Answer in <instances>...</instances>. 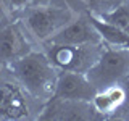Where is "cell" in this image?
Instances as JSON below:
<instances>
[{
	"instance_id": "6da1fadb",
	"label": "cell",
	"mask_w": 129,
	"mask_h": 121,
	"mask_svg": "<svg viewBox=\"0 0 129 121\" xmlns=\"http://www.w3.org/2000/svg\"><path fill=\"white\" fill-rule=\"evenodd\" d=\"M7 70L32 97L34 102L42 105V108L53 97L58 70L52 65L42 48H31L19 58L13 60Z\"/></svg>"
},
{
	"instance_id": "3957f363",
	"label": "cell",
	"mask_w": 129,
	"mask_h": 121,
	"mask_svg": "<svg viewBox=\"0 0 129 121\" xmlns=\"http://www.w3.org/2000/svg\"><path fill=\"white\" fill-rule=\"evenodd\" d=\"M95 90L115 84H124L129 76V47L103 44L97 62L86 73Z\"/></svg>"
},
{
	"instance_id": "30bf717a",
	"label": "cell",
	"mask_w": 129,
	"mask_h": 121,
	"mask_svg": "<svg viewBox=\"0 0 129 121\" xmlns=\"http://www.w3.org/2000/svg\"><path fill=\"white\" fill-rule=\"evenodd\" d=\"M89 18H90V23L94 24L95 31L99 32L103 44L113 45V47H129V34L127 32H124V31L118 29L116 26L107 23L105 19H102L99 15L92 13V11H89Z\"/></svg>"
},
{
	"instance_id": "7a4b0ae2",
	"label": "cell",
	"mask_w": 129,
	"mask_h": 121,
	"mask_svg": "<svg viewBox=\"0 0 129 121\" xmlns=\"http://www.w3.org/2000/svg\"><path fill=\"white\" fill-rule=\"evenodd\" d=\"M78 13L71 8L58 5L52 2H34L26 8V11L19 16L18 21L21 23L27 36L34 40L36 44L47 42L56 31H60L66 23H70Z\"/></svg>"
},
{
	"instance_id": "5bb4252c",
	"label": "cell",
	"mask_w": 129,
	"mask_h": 121,
	"mask_svg": "<svg viewBox=\"0 0 129 121\" xmlns=\"http://www.w3.org/2000/svg\"><path fill=\"white\" fill-rule=\"evenodd\" d=\"M116 2V5H118V3H123V2H129V0H115Z\"/></svg>"
},
{
	"instance_id": "7c38bea8",
	"label": "cell",
	"mask_w": 129,
	"mask_h": 121,
	"mask_svg": "<svg viewBox=\"0 0 129 121\" xmlns=\"http://www.w3.org/2000/svg\"><path fill=\"white\" fill-rule=\"evenodd\" d=\"M32 2H34V0H0V5L5 10L8 18L16 21V19H19V16L26 11V8L29 7Z\"/></svg>"
},
{
	"instance_id": "8fae6325",
	"label": "cell",
	"mask_w": 129,
	"mask_h": 121,
	"mask_svg": "<svg viewBox=\"0 0 129 121\" xmlns=\"http://www.w3.org/2000/svg\"><path fill=\"white\" fill-rule=\"evenodd\" d=\"M99 15L102 19H105L107 23L116 26L118 29L124 31L129 34V2H123V3H118V5L111 7V8H107V10L100 11V13H95Z\"/></svg>"
},
{
	"instance_id": "9a60e30c",
	"label": "cell",
	"mask_w": 129,
	"mask_h": 121,
	"mask_svg": "<svg viewBox=\"0 0 129 121\" xmlns=\"http://www.w3.org/2000/svg\"><path fill=\"white\" fill-rule=\"evenodd\" d=\"M3 70V66H2V63H0V71H2Z\"/></svg>"
},
{
	"instance_id": "277c9868",
	"label": "cell",
	"mask_w": 129,
	"mask_h": 121,
	"mask_svg": "<svg viewBox=\"0 0 129 121\" xmlns=\"http://www.w3.org/2000/svg\"><path fill=\"white\" fill-rule=\"evenodd\" d=\"M48 60L58 71H78L87 73L100 52L103 48V42L100 44H82V45H70V44H40Z\"/></svg>"
},
{
	"instance_id": "9c48e42d",
	"label": "cell",
	"mask_w": 129,
	"mask_h": 121,
	"mask_svg": "<svg viewBox=\"0 0 129 121\" xmlns=\"http://www.w3.org/2000/svg\"><path fill=\"white\" fill-rule=\"evenodd\" d=\"M127 95L129 92L123 84H115V86H108L95 90L90 105L95 115L102 116V118H111L126 105Z\"/></svg>"
},
{
	"instance_id": "52a82bcc",
	"label": "cell",
	"mask_w": 129,
	"mask_h": 121,
	"mask_svg": "<svg viewBox=\"0 0 129 121\" xmlns=\"http://www.w3.org/2000/svg\"><path fill=\"white\" fill-rule=\"evenodd\" d=\"M94 94L95 87L92 86L86 73L58 71L52 99L71 100V102H90Z\"/></svg>"
},
{
	"instance_id": "8992f818",
	"label": "cell",
	"mask_w": 129,
	"mask_h": 121,
	"mask_svg": "<svg viewBox=\"0 0 129 121\" xmlns=\"http://www.w3.org/2000/svg\"><path fill=\"white\" fill-rule=\"evenodd\" d=\"M31 48V37L18 19H8L0 24V63L3 68Z\"/></svg>"
},
{
	"instance_id": "ba28073f",
	"label": "cell",
	"mask_w": 129,
	"mask_h": 121,
	"mask_svg": "<svg viewBox=\"0 0 129 121\" xmlns=\"http://www.w3.org/2000/svg\"><path fill=\"white\" fill-rule=\"evenodd\" d=\"M47 42L52 44H70V45H82V44H100L99 32L90 23L87 13H78L70 23H66L60 31H56Z\"/></svg>"
},
{
	"instance_id": "4fadbf2b",
	"label": "cell",
	"mask_w": 129,
	"mask_h": 121,
	"mask_svg": "<svg viewBox=\"0 0 129 121\" xmlns=\"http://www.w3.org/2000/svg\"><path fill=\"white\" fill-rule=\"evenodd\" d=\"M123 86L126 87V89H127V92H129V76L126 78V81H124V84H123Z\"/></svg>"
},
{
	"instance_id": "5b68a950",
	"label": "cell",
	"mask_w": 129,
	"mask_h": 121,
	"mask_svg": "<svg viewBox=\"0 0 129 121\" xmlns=\"http://www.w3.org/2000/svg\"><path fill=\"white\" fill-rule=\"evenodd\" d=\"M32 97L13 76L0 78V119H26L32 113Z\"/></svg>"
}]
</instances>
